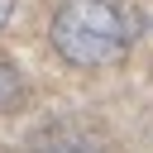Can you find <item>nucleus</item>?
Returning <instances> with one entry per match:
<instances>
[{"label": "nucleus", "mask_w": 153, "mask_h": 153, "mask_svg": "<svg viewBox=\"0 0 153 153\" xmlns=\"http://www.w3.org/2000/svg\"><path fill=\"white\" fill-rule=\"evenodd\" d=\"M24 96V81H19V72L0 57V105H10V100H19Z\"/></svg>", "instance_id": "f03ea898"}, {"label": "nucleus", "mask_w": 153, "mask_h": 153, "mask_svg": "<svg viewBox=\"0 0 153 153\" xmlns=\"http://www.w3.org/2000/svg\"><path fill=\"white\" fill-rule=\"evenodd\" d=\"M14 14V0H0V29H5V19Z\"/></svg>", "instance_id": "7ed1b4c3"}, {"label": "nucleus", "mask_w": 153, "mask_h": 153, "mask_svg": "<svg viewBox=\"0 0 153 153\" xmlns=\"http://www.w3.org/2000/svg\"><path fill=\"white\" fill-rule=\"evenodd\" d=\"M48 33H53V48L72 67H105L124 57L134 24L115 0H62Z\"/></svg>", "instance_id": "f257e3e1"}]
</instances>
